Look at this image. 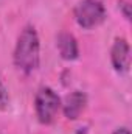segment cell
Returning a JSON list of instances; mask_svg holds the SVG:
<instances>
[{
	"mask_svg": "<svg viewBox=\"0 0 132 134\" xmlns=\"http://www.w3.org/2000/svg\"><path fill=\"white\" fill-rule=\"evenodd\" d=\"M87 104V95L81 91H73L61 101L62 112L68 120H76L86 109Z\"/></svg>",
	"mask_w": 132,
	"mask_h": 134,
	"instance_id": "5",
	"label": "cell"
},
{
	"mask_svg": "<svg viewBox=\"0 0 132 134\" xmlns=\"http://www.w3.org/2000/svg\"><path fill=\"white\" fill-rule=\"evenodd\" d=\"M56 45H58V52L61 58L65 61H75L79 56V47L73 34L67 33V31L59 33L56 37Z\"/></svg>",
	"mask_w": 132,
	"mask_h": 134,
	"instance_id": "6",
	"label": "cell"
},
{
	"mask_svg": "<svg viewBox=\"0 0 132 134\" xmlns=\"http://www.w3.org/2000/svg\"><path fill=\"white\" fill-rule=\"evenodd\" d=\"M110 63L118 73H124L131 67V47L124 37H117L110 48Z\"/></svg>",
	"mask_w": 132,
	"mask_h": 134,
	"instance_id": "4",
	"label": "cell"
},
{
	"mask_svg": "<svg viewBox=\"0 0 132 134\" xmlns=\"http://www.w3.org/2000/svg\"><path fill=\"white\" fill-rule=\"evenodd\" d=\"M75 20L79 27L90 30L98 27L106 19V8L101 0H81L75 6Z\"/></svg>",
	"mask_w": 132,
	"mask_h": 134,
	"instance_id": "3",
	"label": "cell"
},
{
	"mask_svg": "<svg viewBox=\"0 0 132 134\" xmlns=\"http://www.w3.org/2000/svg\"><path fill=\"white\" fill-rule=\"evenodd\" d=\"M118 5H120V9H121L124 19H126V20H131V5H129V2H126V0H120Z\"/></svg>",
	"mask_w": 132,
	"mask_h": 134,
	"instance_id": "8",
	"label": "cell"
},
{
	"mask_svg": "<svg viewBox=\"0 0 132 134\" xmlns=\"http://www.w3.org/2000/svg\"><path fill=\"white\" fill-rule=\"evenodd\" d=\"M112 134H131V133H129L128 128H118V130H115Z\"/></svg>",
	"mask_w": 132,
	"mask_h": 134,
	"instance_id": "9",
	"label": "cell"
},
{
	"mask_svg": "<svg viewBox=\"0 0 132 134\" xmlns=\"http://www.w3.org/2000/svg\"><path fill=\"white\" fill-rule=\"evenodd\" d=\"M9 103V95H8V91L5 87V84L2 83L0 80V109H5Z\"/></svg>",
	"mask_w": 132,
	"mask_h": 134,
	"instance_id": "7",
	"label": "cell"
},
{
	"mask_svg": "<svg viewBox=\"0 0 132 134\" xmlns=\"http://www.w3.org/2000/svg\"><path fill=\"white\" fill-rule=\"evenodd\" d=\"M13 61L23 73H33L37 70L40 63V41L33 25H27L20 31L14 47Z\"/></svg>",
	"mask_w": 132,
	"mask_h": 134,
	"instance_id": "1",
	"label": "cell"
},
{
	"mask_svg": "<svg viewBox=\"0 0 132 134\" xmlns=\"http://www.w3.org/2000/svg\"><path fill=\"white\" fill-rule=\"evenodd\" d=\"M61 109L59 95L48 86L40 87L34 97V111L36 117L42 125H50L56 120L58 112Z\"/></svg>",
	"mask_w": 132,
	"mask_h": 134,
	"instance_id": "2",
	"label": "cell"
}]
</instances>
